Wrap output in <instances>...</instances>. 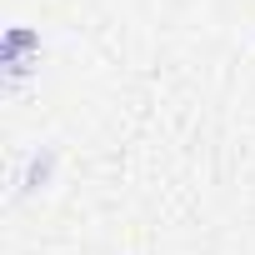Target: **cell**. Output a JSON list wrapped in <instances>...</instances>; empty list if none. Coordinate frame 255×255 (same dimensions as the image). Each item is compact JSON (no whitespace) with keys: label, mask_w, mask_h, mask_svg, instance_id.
Here are the masks:
<instances>
[{"label":"cell","mask_w":255,"mask_h":255,"mask_svg":"<svg viewBox=\"0 0 255 255\" xmlns=\"http://www.w3.org/2000/svg\"><path fill=\"white\" fill-rule=\"evenodd\" d=\"M35 60H40V35L30 25H5V35H0V65H5V75L20 80Z\"/></svg>","instance_id":"obj_1"},{"label":"cell","mask_w":255,"mask_h":255,"mask_svg":"<svg viewBox=\"0 0 255 255\" xmlns=\"http://www.w3.org/2000/svg\"><path fill=\"white\" fill-rule=\"evenodd\" d=\"M50 160H55V155H50V150H45V155H35V160H30V175H25V190H40V185H45V180H50Z\"/></svg>","instance_id":"obj_2"}]
</instances>
